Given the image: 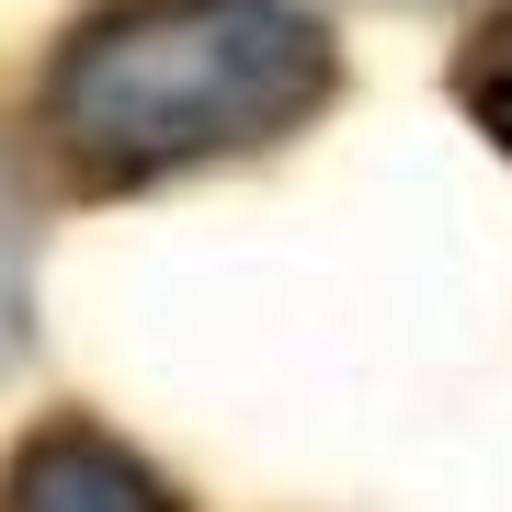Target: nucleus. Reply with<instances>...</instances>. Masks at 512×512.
Masks as SVG:
<instances>
[{"mask_svg": "<svg viewBox=\"0 0 512 512\" xmlns=\"http://www.w3.org/2000/svg\"><path fill=\"white\" fill-rule=\"evenodd\" d=\"M342 103L319 0H92L35 69V160L69 205L274 160Z\"/></svg>", "mask_w": 512, "mask_h": 512, "instance_id": "nucleus-1", "label": "nucleus"}, {"mask_svg": "<svg viewBox=\"0 0 512 512\" xmlns=\"http://www.w3.org/2000/svg\"><path fill=\"white\" fill-rule=\"evenodd\" d=\"M0 512H194L160 467L137 456L114 421L92 410H57L0 456Z\"/></svg>", "mask_w": 512, "mask_h": 512, "instance_id": "nucleus-2", "label": "nucleus"}, {"mask_svg": "<svg viewBox=\"0 0 512 512\" xmlns=\"http://www.w3.org/2000/svg\"><path fill=\"white\" fill-rule=\"evenodd\" d=\"M444 92H456V114L512 160V0H478L467 12L456 57H444Z\"/></svg>", "mask_w": 512, "mask_h": 512, "instance_id": "nucleus-3", "label": "nucleus"}, {"mask_svg": "<svg viewBox=\"0 0 512 512\" xmlns=\"http://www.w3.org/2000/svg\"><path fill=\"white\" fill-rule=\"evenodd\" d=\"M35 353V183L0 137V376Z\"/></svg>", "mask_w": 512, "mask_h": 512, "instance_id": "nucleus-4", "label": "nucleus"}]
</instances>
